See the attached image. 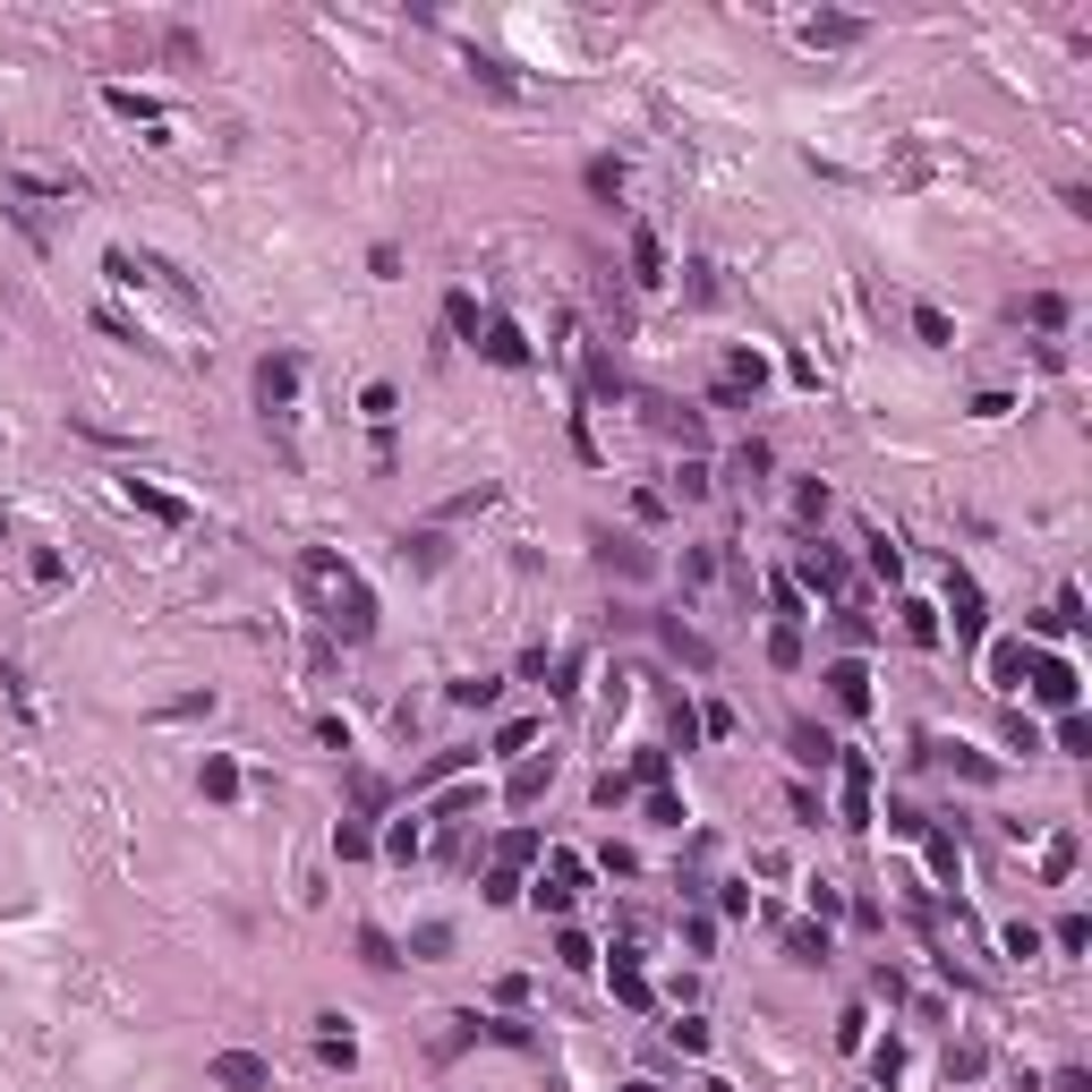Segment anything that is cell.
<instances>
[{"instance_id":"cell-1","label":"cell","mask_w":1092,"mask_h":1092,"mask_svg":"<svg viewBox=\"0 0 1092 1092\" xmlns=\"http://www.w3.org/2000/svg\"><path fill=\"white\" fill-rule=\"evenodd\" d=\"M299 580H308V598L324 607V623H333L342 641H367V632H376V598H367V580H358L351 564H333L324 546H308V555H299Z\"/></svg>"},{"instance_id":"cell-8","label":"cell","mask_w":1092,"mask_h":1092,"mask_svg":"<svg viewBox=\"0 0 1092 1092\" xmlns=\"http://www.w3.org/2000/svg\"><path fill=\"white\" fill-rule=\"evenodd\" d=\"M803 43L811 52H845V43H863V18H811Z\"/></svg>"},{"instance_id":"cell-29","label":"cell","mask_w":1092,"mask_h":1092,"mask_svg":"<svg viewBox=\"0 0 1092 1092\" xmlns=\"http://www.w3.org/2000/svg\"><path fill=\"white\" fill-rule=\"evenodd\" d=\"M538 794H546V769H538V760H529V769H513V803H538Z\"/></svg>"},{"instance_id":"cell-6","label":"cell","mask_w":1092,"mask_h":1092,"mask_svg":"<svg viewBox=\"0 0 1092 1092\" xmlns=\"http://www.w3.org/2000/svg\"><path fill=\"white\" fill-rule=\"evenodd\" d=\"M1032 692L1050 708H1075V666H1067V657H1041V666H1032Z\"/></svg>"},{"instance_id":"cell-19","label":"cell","mask_w":1092,"mask_h":1092,"mask_svg":"<svg viewBox=\"0 0 1092 1092\" xmlns=\"http://www.w3.org/2000/svg\"><path fill=\"white\" fill-rule=\"evenodd\" d=\"M529 854H538V836H529V828H513V836H504V845H495V863H504V870H521V863H529Z\"/></svg>"},{"instance_id":"cell-15","label":"cell","mask_w":1092,"mask_h":1092,"mask_svg":"<svg viewBox=\"0 0 1092 1092\" xmlns=\"http://www.w3.org/2000/svg\"><path fill=\"white\" fill-rule=\"evenodd\" d=\"M614 998H623V1007H649V982H641L632 956H614Z\"/></svg>"},{"instance_id":"cell-25","label":"cell","mask_w":1092,"mask_h":1092,"mask_svg":"<svg viewBox=\"0 0 1092 1092\" xmlns=\"http://www.w3.org/2000/svg\"><path fill=\"white\" fill-rule=\"evenodd\" d=\"M445 317H452V333H479V299H470V290H452Z\"/></svg>"},{"instance_id":"cell-9","label":"cell","mask_w":1092,"mask_h":1092,"mask_svg":"<svg viewBox=\"0 0 1092 1092\" xmlns=\"http://www.w3.org/2000/svg\"><path fill=\"white\" fill-rule=\"evenodd\" d=\"M129 504H137V513H154V521H171V529L189 521V504H180V495H162V486H146V479H129Z\"/></svg>"},{"instance_id":"cell-14","label":"cell","mask_w":1092,"mask_h":1092,"mask_svg":"<svg viewBox=\"0 0 1092 1092\" xmlns=\"http://www.w3.org/2000/svg\"><path fill=\"white\" fill-rule=\"evenodd\" d=\"M317 1050H324L333 1067H351V1059H358V1050H351V1032H342V1016H317Z\"/></svg>"},{"instance_id":"cell-34","label":"cell","mask_w":1092,"mask_h":1092,"mask_svg":"<svg viewBox=\"0 0 1092 1092\" xmlns=\"http://www.w3.org/2000/svg\"><path fill=\"white\" fill-rule=\"evenodd\" d=\"M1050 1092H1092V1084H1084V1075H1075V1067H1067V1075H1059V1084H1050Z\"/></svg>"},{"instance_id":"cell-17","label":"cell","mask_w":1092,"mask_h":1092,"mask_svg":"<svg viewBox=\"0 0 1092 1092\" xmlns=\"http://www.w3.org/2000/svg\"><path fill=\"white\" fill-rule=\"evenodd\" d=\"M794 760H811V769H828V760H836V742H828V735H811V726H794Z\"/></svg>"},{"instance_id":"cell-33","label":"cell","mask_w":1092,"mask_h":1092,"mask_svg":"<svg viewBox=\"0 0 1092 1092\" xmlns=\"http://www.w3.org/2000/svg\"><path fill=\"white\" fill-rule=\"evenodd\" d=\"M675 495H708V461H683V470H675Z\"/></svg>"},{"instance_id":"cell-32","label":"cell","mask_w":1092,"mask_h":1092,"mask_svg":"<svg viewBox=\"0 0 1092 1092\" xmlns=\"http://www.w3.org/2000/svg\"><path fill=\"white\" fill-rule=\"evenodd\" d=\"M555 956H564V964H598V948H589L580 931H564V939H555Z\"/></svg>"},{"instance_id":"cell-18","label":"cell","mask_w":1092,"mask_h":1092,"mask_svg":"<svg viewBox=\"0 0 1092 1092\" xmlns=\"http://www.w3.org/2000/svg\"><path fill=\"white\" fill-rule=\"evenodd\" d=\"M410 956H418V964H436V956H452V931H445V922H427V931L410 939Z\"/></svg>"},{"instance_id":"cell-5","label":"cell","mask_w":1092,"mask_h":1092,"mask_svg":"<svg viewBox=\"0 0 1092 1092\" xmlns=\"http://www.w3.org/2000/svg\"><path fill=\"white\" fill-rule=\"evenodd\" d=\"M290 393H299V358L282 351V358H265V367H257V402H265V410H282Z\"/></svg>"},{"instance_id":"cell-13","label":"cell","mask_w":1092,"mask_h":1092,"mask_svg":"<svg viewBox=\"0 0 1092 1092\" xmlns=\"http://www.w3.org/2000/svg\"><path fill=\"white\" fill-rule=\"evenodd\" d=\"M803 580H811V589H828V598H836V589H845V564H836L828 546H811V555H803Z\"/></svg>"},{"instance_id":"cell-2","label":"cell","mask_w":1092,"mask_h":1092,"mask_svg":"<svg viewBox=\"0 0 1092 1092\" xmlns=\"http://www.w3.org/2000/svg\"><path fill=\"white\" fill-rule=\"evenodd\" d=\"M580 879H589V870H580V854H564V845H555V854H546V879H538V904H546V913H572Z\"/></svg>"},{"instance_id":"cell-27","label":"cell","mask_w":1092,"mask_h":1092,"mask_svg":"<svg viewBox=\"0 0 1092 1092\" xmlns=\"http://www.w3.org/2000/svg\"><path fill=\"white\" fill-rule=\"evenodd\" d=\"M513 897H521V870L495 863V870H486V904H513Z\"/></svg>"},{"instance_id":"cell-3","label":"cell","mask_w":1092,"mask_h":1092,"mask_svg":"<svg viewBox=\"0 0 1092 1092\" xmlns=\"http://www.w3.org/2000/svg\"><path fill=\"white\" fill-rule=\"evenodd\" d=\"M214 1084L223 1092H274V1067H265L257 1050H223V1059H214Z\"/></svg>"},{"instance_id":"cell-16","label":"cell","mask_w":1092,"mask_h":1092,"mask_svg":"<svg viewBox=\"0 0 1092 1092\" xmlns=\"http://www.w3.org/2000/svg\"><path fill=\"white\" fill-rule=\"evenodd\" d=\"M769 657H777V666H803V623H777V632H769Z\"/></svg>"},{"instance_id":"cell-28","label":"cell","mask_w":1092,"mask_h":1092,"mask_svg":"<svg viewBox=\"0 0 1092 1092\" xmlns=\"http://www.w3.org/2000/svg\"><path fill=\"white\" fill-rule=\"evenodd\" d=\"M913 333H922V342H956V324L939 317V308H913Z\"/></svg>"},{"instance_id":"cell-4","label":"cell","mask_w":1092,"mask_h":1092,"mask_svg":"<svg viewBox=\"0 0 1092 1092\" xmlns=\"http://www.w3.org/2000/svg\"><path fill=\"white\" fill-rule=\"evenodd\" d=\"M836 769H845V828H863V820H870V760L836 751Z\"/></svg>"},{"instance_id":"cell-22","label":"cell","mask_w":1092,"mask_h":1092,"mask_svg":"<svg viewBox=\"0 0 1092 1092\" xmlns=\"http://www.w3.org/2000/svg\"><path fill=\"white\" fill-rule=\"evenodd\" d=\"M205 794H214V803H231V794H239V769H231V760H205Z\"/></svg>"},{"instance_id":"cell-11","label":"cell","mask_w":1092,"mask_h":1092,"mask_svg":"<svg viewBox=\"0 0 1092 1092\" xmlns=\"http://www.w3.org/2000/svg\"><path fill=\"white\" fill-rule=\"evenodd\" d=\"M632 274H641V282H666V248H657V231H632Z\"/></svg>"},{"instance_id":"cell-7","label":"cell","mask_w":1092,"mask_h":1092,"mask_svg":"<svg viewBox=\"0 0 1092 1092\" xmlns=\"http://www.w3.org/2000/svg\"><path fill=\"white\" fill-rule=\"evenodd\" d=\"M828 692H836V708H845V717H863V708H870V675L854 666V657H845V666H828Z\"/></svg>"},{"instance_id":"cell-30","label":"cell","mask_w":1092,"mask_h":1092,"mask_svg":"<svg viewBox=\"0 0 1092 1092\" xmlns=\"http://www.w3.org/2000/svg\"><path fill=\"white\" fill-rule=\"evenodd\" d=\"M333 854H342V863H358V854H367V828H358V820H342V836H333Z\"/></svg>"},{"instance_id":"cell-31","label":"cell","mask_w":1092,"mask_h":1092,"mask_svg":"<svg viewBox=\"0 0 1092 1092\" xmlns=\"http://www.w3.org/2000/svg\"><path fill=\"white\" fill-rule=\"evenodd\" d=\"M1067 863H1075V845H1067V836H1050V854H1041V879H1067Z\"/></svg>"},{"instance_id":"cell-12","label":"cell","mask_w":1092,"mask_h":1092,"mask_svg":"<svg viewBox=\"0 0 1092 1092\" xmlns=\"http://www.w3.org/2000/svg\"><path fill=\"white\" fill-rule=\"evenodd\" d=\"M948 598H956V632L973 641V632H982V589H973V580L956 572V580H948Z\"/></svg>"},{"instance_id":"cell-26","label":"cell","mask_w":1092,"mask_h":1092,"mask_svg":"<svg viewBox=\"0 0 1092 1092\" xmlns=\"http://www.w3.org/2000/svg\"><path fill=\"white\" fill-rule=\"evenodd\" d=\"M904 641L931 649V641H939V614H931V607H904Z\"/></svg>"},{"instance_id":"cell-21","label":"cell","mask_w":1092,"mask_h":1092,"mask_svg":"<svg viewBox=\"0 0 1092 1092\" xmlns=\"http://www.w3.org/2000/svg\"><path fill=\"white\" fill-rule=\"evenodd\" d=\"M598 555H607V564H623V572H649V555L632 538H598Z\"/></svg>"},{"instance_id":"cell-20","label":"cell","mask_w":1092,"mask_h":1092,"mask_svg":"<svg viewBox=\"0 0 1092 1092\" xmlns=\"http://www.w3.org/2000/svg\"><path fill=\"white\" fill-rule=\"evenodd\" d=\"M589 189H598V196L614 205V196H623V162H607V154H598V162H589Z\"/></svg>"},{"instance_id":"cell-24","label":"cell","mask_w":1092,"mask_h":1092,"mask_svg":"<svg viewBox=\"0 0 1092 1092\" xmlns=\"http://www.w3.org/2000/svg\"><path fill=\"white\" fill-rule=\"evenodd\" d=\"M358 956L376 964V973H393V964H402V956H393V939H385V931H358Z\"/></svg>"},{"instance_id":"cell-10","label":"cell","mask_w":1092,"mask_h":1092,"mask_svg":"<svg viewBox=\"0 0 1092 1092\" xmlns=\"http://www.w3.org/2000/svg\"><path fill=\"white\" fill-rule=\"evenodd\" d=\"M486 358H495V367H529V342H521V324H486Z\"/></svg>"},{"instance_id":"cell-23","label":"cell","mask_w":1092,"mask_h":1092,"mask_svg":"<svg viewBox=\"0 0 1092 1092\" xmlns=\"http://www.w3.org/2000/svg\"><path fill=\"white\" fill-rule=\"evenodd\" d=\"M495 692H504V683H495V675H470V683H452V700H461V708H486V700H495Z\"/></svg>"}]
</instances>
